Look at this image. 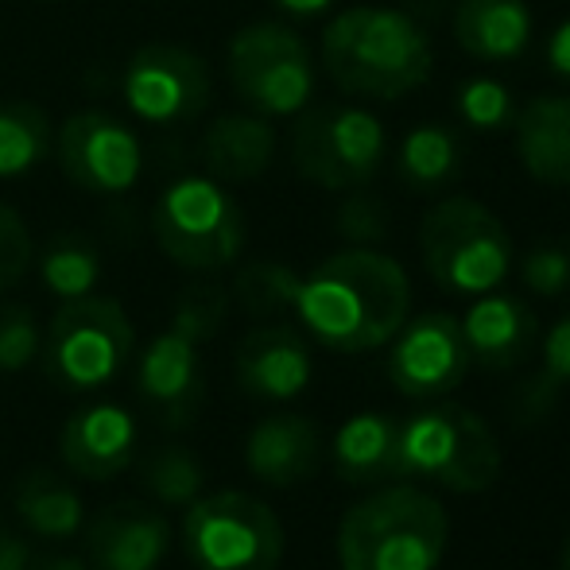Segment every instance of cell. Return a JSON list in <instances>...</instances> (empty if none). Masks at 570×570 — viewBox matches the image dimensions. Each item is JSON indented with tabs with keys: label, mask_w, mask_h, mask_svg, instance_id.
<instances>
[{
	"label": "cell",
	"mask_w": 570,
	"mask_h": 570,
	"mask_svg": "<svg viewBox=\"0 0 570 570\" xmlns=\"http://www.w3.org/2000/svg\"><path fill=\"white\" fill-rule=\"evenodd\" d=\"M125 101L144 125H187L210 106V67L175 43H148L125 67Z\"/></svg>",
	"instance_id": "11"
},
{
	"label": "cell",
	"mask_w": 570,
	"mask_h": 570,
	"mask_svg": "<svg viewBox=\"0 0 570 570\" xmlns=\"http://www.w3.org/2000/svg\"><path fill=\"white\" fill-rule=\"evenodd\" d=\"M563 570H570V543H567V551H563Z\"/></svg>",
	"instance_id": "42"
},
{
	"label": "cell",
	"mask_w": 570,
	"mask_h": 570,
	"mask_svg": "<svg viewBox=\"0 0 570 570\" xmlns=\"http://www.w3.org/2000/svg\"><path fill=\"white\" fill-rule=\"evenodd\" d=\"M233 94L261 117H292L315 98V59L287 23H248L229 39Z\"/></svg>",
	"instance_id": "8"
},
{
	"label": "cell",
	"mask_w": 570,
	"mask_h": 570,
	"mask_svg": "<svg viewBox=\"0 0 570 570\" xmlns=\"http://www.w3.org/2000/svg\"><path fill=\"white\" fill-rule=\"evenodd\" d=\"M31 570H90V567L75 556H47V559H39V563H31Z\"/></svg>",
	"instance_id": "41"
},
{
	"label": "cell",
	"mask_w": 570,
	"mask_h": 570,
	"mask_svg": "<svg viewBox=\"0 0 570 570\" xmlns=\"http://www.w3.org/2000/svg\"><path fill=\"white\" fill-rule=\"evenodd\" d=\"M16 517L47 540H67L82 528V497L51 470H31L16 485Z\"/></svg>",
	"instance_id": "25"
},
{
	"label": "cell",
	"mask_w": 570,
	"mask_h": 570,
	"mask_svg": "<svg viewBox=\"0 0 570 570\" xmlns=\"http://www.w3.org/2000/svg\"><path fill=\"white\" fill-rule=\"evenodd\" d=\"M203 345L183 326L156 334L136 365V389L171 428L195 420L203 404Z\"/></svg>",
	"instance_id": "14"
},
{
	"label": "cell",
	"mask_w": 570,
	"mask_h": 570,
	"mask_svg": "<svg viewBox=\"0 0 570 570\" xmlns=\"http://www.w3.org/2000/svg\"><path fill=\"white\" fill-rule=\"evenodd\" d=\"M276 156V128L261 114H226L203 132V164L218 183L261 179Z\"/></svg>",
	"instance_id": "23"
},
{
	"label": "cell",
	"mask_w": 570,
	"mask_h": 570,
	"mask_svg": "<svg viewBox=\"0 0 570 570\" xmlns=\"http://www.w3.org/2000/svg\"><path fill=\"white\" fill-rule=\"evenodd\" d=\"M31 548L12 532H0V570H31Z\"/></svg>",
	"instance_id": "39"
},
{
	"label": "cell",
	"mask_w": 570,
	"mask_h": 570,
	"mask_svg": "<svg viewBox=\"0 0 570 570\" xmlns=\"http://www.w3.org/2000/svg\"><path fill=\"white\" fill-rule=\"evenodd\" d=\"M203 465L190 451L183 446H167L156 451L144 465V489L156 497L159 504H171V509H187L195 497H203Z\"/></svg>",
	"instance_id": "29"
},
{
	"label": "cell",
	"mask_w": 570,
	"mask_h": 570,
	"mask_svg": "<svg viewBox=\"0 0 570 570\" xmlns=\"http://www.w3.org/2000/svg\"><path fill=\"white\" fill-rule=\"evenodd\" d=\"M183 551L195 570H276L284 559V528L253 493L226 489L187 504Z\"/></svg>",
	"instance_id": "7"
},
{
	"label": "cell",
	"mask_w": 570,
	"mask_h": 570,
	"mask_svg": "<svg viewBox=\"0 0 570 570\" xmlns=\"http://www.w3.org/2000/svg\"><path fill=\"white\" fill-rule=\"evenodd\" d=\"M389 210H384L381 198H373L365 187L350 190V198L342 203L338 210V233L350 245H361V248H373L389 237Z\"/></svg>",
	"instance_id": "33"
},
{
	"label": "cell",
	"mask_w": 570,
	"mask_h": 570,
	"mask_svg": "<svg viewBox=\"0 0 570 570\" xmlns=\"http://www.w3.org/2000/svg\"><path fill=\"white\" fill-rule=\"evenodd\" d=\"M396 175L415 195H439L462 175V140L451 125H415L396 148Z\"/></svg>",
	"instance_id": "24"
},
{
	"label": "cell",
	"mask_w": 570,
	"mask_h": 570,
	"mask_svg": "<svg viewBox=\"0 0 570 570\" xmlns=\"http://www.w3.org/2000/svg\"><path fill=\"white\" fill-rule=\"evenodd\" d=\"M462 323V338L470 350V361L485 368H517L520 361L532 353L535 338H540V323H535V311L528 307L517 295H493L485 292Z\"/></svg>",
	"instance_id": "18"
},
{
	"label": "cell",
	"mask_w": 570,
	"mask_h": 570,
	"mask_svg": "<svg viewBox=\"0 0 570 570\" xmlns=\"http://www.w3.org/2000/svg\"><path fill=\"white\" fill-rule=\"evenodd\" d=\"M400 465L451 493H485L501 478V443L478 412L462 404H431L400 420Z\"/></svg>",
	"instance_id": "4"
},
{
	"label": "cell",
	"mask_w": 570,
	"mask_h": 570,
	"mask_svg": "<svg viewBox=\"0 0 570 570\" xmlns=\"http://www.w3.org/2000/svg\"><path fill=\"white\" fill-rule=\"evenodd\" d=\"M43 350V334L23 303H4L0 307V373H23Z\"/></svg>",
	"instance_id": "31"
},
{
	"label": "cell",
	"mask_w": 570,
	"mask_h": 570,
	"mask_svg": "<svg viewBox=\"0 0 570 570\" xmlns=\"http://www.w3.org/2000/svg\"><path fill=\"white\" fill-rule=\"evenodd\" d=\"M556 400H559V384L551 381V376L535 373L532 381L517 392V400H512V415H517L520 423H540L543 415L556 407Z\"/></svg>",
	"instance_id": "36"
},
{
	"label": "cell",
	"mask_w": 570,
	"mask_h": 570,
	"mask_svg": "<svg viewBox=\"0 0 570 570\" xmlns=\"http://www.w3.org/2000/svg\"><path fill=\"white\" fill-rule=\"evenodd\" d=\"M323 67L350 98L400 101L431 78L435 47L400 8L357 4L326 23Z\"/></svg>",
	"instance_id": "2"
},
{
	"label": "cell",
	"mask_w": 570,
	"mask_h": 570,
	"mask_svg": "<svg viewBox=\"0 0 570 570\" xmlns=\"http://www.w3.org/2000/svg\"><path fill=\"white\" fill-rule=\"evenodd\" d=\"M303 276H295L287 264L276 261H256L245 264L237 272V284H233V295L237 303L256 318L268 315H284V311H295V295H299Z\"/></svg>",
	"instance_id": "28"
},
{
	"label": "cell",
	"mask_w": 570,
	"mask_h": 570,
	"mask_svg": "<svg viewBox=\"0 0 570 570\" xmlns=\"http://www.w3.org/2000/svg\"><path fill=\"white\" fill-rule=\"evenodd\" d=\"M86 551L94 570H159L171 551V524L151 504L117 501L94 517Z\"/></svg>",
	"instance_id": "15"
},
{
	"label": "cell",
	"mask_w": 570,
	"mask_h": 570,
	"mask_svg": "<svg viewBox=\"0 0 570 570\" xmlns=\"http://www.w3.org/2000/svg\"><path fill=\"white\" fill-rule=\"evenodd\" d=\"M276 4L292 16H318V12H326L334 0H276Z\"/></svg>",
	"instance_id": "40"
},
{
	"label": "cell",
	"mask_w": 570,
	"mask_h": 570,
	"mask_svg": "<svg viewBox=\"0 0 570 570\" xmlns=\"http://www.w3.org/2000/svg\"><path fill=\"white\" fill-rule=\"evenodd\" d=\"M237 381L248 396L292 400L311 384V350L292 326H261L237 345Z\"/></svg>",
	"instance_id": "17"
},
{
	"label": "cell",
	"mask_w": 570,
	"mask_h": 570,
	"mask_svg": "<svg viewBox=\"0 0 570 570\" xmlns=\"http://www.w3.org/2000/svg\"><path fill=\"white\" fill-rule=\"evenodd\" d=\"M334 470L350 485L404 481L400 465V420L384 412H361L345 420L334 435Z\"/></svg>",
	"instance_id": "21"
},
{
	"label": "cell",
	"mask_w": 570,
	"mask_h": 570,
	"mask_svg": "<svg viewBox=\"0 0 570 570\" xmlns=\"http://www.w3.org/2000/svg\"><path fill=\"white\" fill-rule=\"evenodd\" d=\"M520 279L528 292L543 295V299H559L570 292V240H543V245L528 248L520 261Z\"/></svg>",
	"instance_id": "32"
},
{
	"label": "cell",
	"mask_w": 570,
	"mask_h": 570,
	"mask_svg": "<svg viewBox=\"0 0 570 570\" xmlns=\"http://www.w3.org/2000/svg\"><path fill=\"white\" fill-rule=\"evenodd\" d=\"M31 268V233L12 206L0 203V292L16 287Z\"/></svg>",
	"instance_id": "35"
},
{
	"label": "cell",
	"mask_w": 570,
	"mask_h": 570,
	"mask_svg": "<svg viewBox=\"0 0 570 570\" xmlns=\"http://www.w3.org/2000/svg\"><path fill=\"white\" fill-rule=\"evenodd\" d=\"M59 167L86 195H128L144 167L140 140L125 120L86 109L59 128Z\"/></svg>",
	"instance_id": "12"
},
{
	"label": "cell",
	"mask_w": 570,
	"mask_h": 570,
	"mask_svg": "<svg viewBox=\"0 0 570 570\" xmlns=\"http://www.w3.org/2000/svg\"><path fill=\"white\" fill-rule=\"evenodd\" d=\"M420 256L428 276L451 295H485L509 276L512 240L478 198H443L420 222Z\"/></svg>",
	"instance_id": "5"
},
{
	"label": "cell",
	"mask_w": 570,
	"mask_h": 570,
	"mask_svg": "<svg viewBox=\"0 0 570 570\" xmlns=\"http://www.w3.org/2000/svg\"><path fill=\"white\" fill-rule=\"evenodd\" d=\"M55 128L31 101H0V179L28 175L51 156Z\"/></svg>",
	"instance_id": "26"
},
{
	"label": "cell",
	"mask_w": 570,
	"mask_h": 570,
	"mask_svg": "<svg viewBox=\"0 0 570 570\" xmlns=\"http://www.w3.org/2000/svg\"><path fill=\"white\" fill-rule=\"evenodd\" d=\"M151 233L167 261L190 272L226 268L245 248V214L210 175H183L159 195Z\"/></svg>",
	"instance_id": "6"
},
{
	"label": "cell",
	"mask_w": 570,
	"mask_h": 570,
	"mask_svg": "<svg viewBox=\"0 0 570 570\" xmlns=\"http://www.w3.org/2000/svg\"><path fill=\"white\" fill-rule=\"evenodd\" d=\"M412 311V284L400 261L376 248H342L326 256L295 295L299 323L338 353L381 350L396 338Z\"/></svg>",
	"instance_id": "1"
},
{
	"label": "cell",
	"mask_w": 570,
	"mask_h": 570,
	"mask_svg": "<svg viewBox=\"0 0 570 570\" xmlns=\"http://www.w3.org/2000/svg\"><path fill=\"white\" fill-rule=\"evenodd\" d=\"M548 67L556 70L559 78H567V82H570V20H563L556 31H551V39H548Z\"/></svg>",
	"instance_id": "38"
},
{
	"label": "cell",
	"mask_w": 570,
	"mask_h": 570,
	"mask_svg": "<svg viewBox=\"0 0 570 570\" xmlns=\"http://www.w3.org/2000/svg\"><path fill=\"white\" fill-rule=\"evenodd\" d=\"M132 353V323L117 299L82 295L55 311L43 342V365L59 389L90 392L109 384Z\"/></svg>",
	"instance_id": "9"
},
{
	"label": "cell",
	"mask_w": 570,
	"mask_h": 570,
	"mask_svg": "<svg viewBox=\"0 0 570 570\" xmlns=\"http://www.w3.org/2000/svg\"><path fill=\"white\" fill-rule=\"evenodd\" d=\"M454 106L462 125H470L473 132H504L517 117V98L504 82L489 75L462 78L454 90Z\"/></svg>",
	"instance_id": "30"
},
{
	"label": "cell",
	"mask_w": 570,
	"mask_h": 570,
	"mask_svg": "<svg viewBox=\"0 0 570 570\" xmlns=\"http://www.w3.org/2000/svg\"><path fill=\"white\" fill-rule=\"evenodd\" d=\"M451 520L439 497L415 485L368 493L342 517V570H439L446 556Z\"/></svg>",
	"instance_id": "3"
},
{
	"label": "cell",
	"mask_w": 570,
	"mask_h": 570,
	"mask_svg": "<svg viewBox=\"0 0 570 570\" xmlns=\"http://www.w3.org/2000/svg\"><path fill=\"white\" fill-rule=\"evenodd\" d=\"M39 276H43L47 292L59 295L62 303L82 299V295H94V287H98L101 256L86 237H59L39 256Z\"/></svg>",
	"instance_id": "27"
},
{
	"label": "cell",
	"mask_w": 570,
	"mask_h": 570,
	"mask_svg": "<svg viewBox=\"0 0 570 570\" xmlns=\"http://www.w3.org/2000/svg\"><path fill=\"white\" fill-rule=\"evenodd\" d=\"M62 462L78 478L106 481L117 478L136 451V423L120 404H90L75 412L59 439Z\"/></svg>",
	"instance_id": "16"
},
{
	"label": "cell",
	"mask_w": 570,
	"mask_h": 570,
	"mask_svg": "<svg viewBox=\"0 0 570 570\" xmlns=\"http://www.w3.org/2000/svg\"><path fill=\"white\" fill-rule=\"evenodd\" d=\"M454 39L478 62H512L532 43V12L524 0H462Z\"/></svg>",
	"instance_id": "22"
},
{
	"label": "cell",
	"mask_w": 570,
	"mask_h": 570,
	"mask_svg": "<svg viewBox=\"0 0 570 570\" xmlns=\"http://www.w3.org/2000/svg\"><path fill=\"white\" fill-rule=\"evenodd\" d=\"M512 144L524 171L543 187H570V98L535 94L512 117Z\"/></svg>",
	"instance_id": "19"
},
{
	"label": "cell",
	"mask_w": 570,
	"mask_h": 570,
	"mask_svg": "<svg viewBox=\"0 0 570 570\" xmlns=\"http://www.w3.org/2000/svg\"><path fill=\"white\" fill-rule=\"evenodd\" d=\"M389 156L384 125L361 106L307 109L292 128V164L323 190H357L376 179Z\"/></svg>",
	"instance_id": "10"
},
{
	"label": "cell",
	"mask_w": 570,
	"mask_h": 570,
	"mask_svg": "<svg viewBox=\"0 0 570 570\" xmlns=\"http://www.w3.org/2000/svg\"><path fill=\"white\" fill-rule=\"evenodd\" d=\"M226 315H229V295L214 284H198V287H190V292H183L171 323L190 331L198 342H210L214 334L222 331Z\"/></svg>",
	"instance_id": "34"
},
{
	"label": "cell",
	"mask_w": 570,
	"mask_h": 570,
	"mask_svg": "<svg viewBox=\"0 0 570 570\" xmlns=\"http://www.w3.org/2000/svg\"><path fill=\"white\" fill-rule=\"evenodd\" d=\"M540 373L551 376V381H556L559 389H563V384H570V311L548 331V342H543V368H540Z\"/></svg>",
	"instance_id": "37"
},
{
	"label": "cell",
	"mask_w": 570,
	"mask_h": 570,
	"mask_svg": "<svg viewBox=\"0 0 570 570\" xmlns=\"http://www.w3.org/2000/svg\"><path fill=\"white\" fill-rule=\"evenodd\" d=\"M470 365L462 323L446 311H423L407 318L392 338L389 381L407 400H439L465 381Z\"/></svg>",
	"instance_id": "13"
},
{
	"label": "cell",
	"mask_w": 570,
	"mask_h": 570,
	"mask_svg": "<svg viewBox=\"0 0 570 570\" xmlns=\"http://www.w3.org/2000/svg\"><path fill=\"white\" fill-rule=\"evenodd\" d=\"M323 462V435L303 415H272L256 423L245 443V465L256 481L272 489H292L307 481Z\"/></svg>",
	"instance_id": "20"
}]
</instances>
